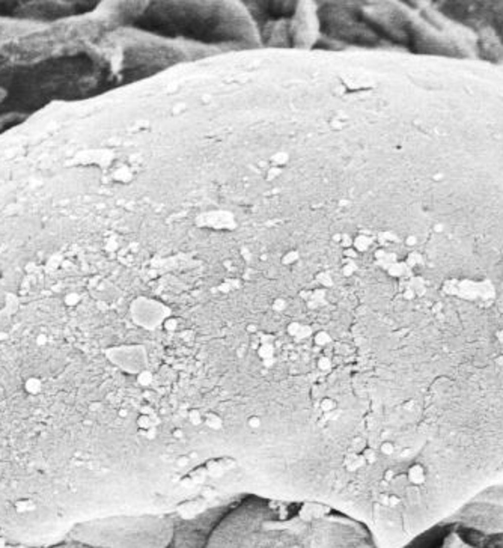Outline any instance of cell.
<instances>
[{
  "instance_id": "cell-1",
  "label": "cell",
  "mask_w": 503,
  "mask_h": 548,
  "mask_svg": "<svg viewBox=\"0 0 503 548\" xmlns=\"http://www.w3.org/2000/svg\"><path fill=\"white\" fill-rule=\"evenodd\" d=\"M205 548H381L369 529L318 502L246 496L220 520Z\"/></svg>"
},
{
  "instance_id": "cell-2",
  "label": "cell",
  "mask_w": 503,
  "mask_h": 548,
  "mask_svg": "<svg viewBox=\"0 0 503 548\" xmlns=\"http://www.w3.org/2000/svg\"><path fill=\"white\" fill-rule=\"evenodd\" d=\"M110 548H171L174 520L166 514H140L98 523L89 533Z\"/></svg>"
},
{
  "instance_id": "cell-3",
  "label": "cell",
  "mask_w": 503,
  "mask_h": 548,
  "mask_svg": "<svg viewBox=\"0 0 503 548\" xmlns=\"http://www.w3.org/2000/svg\"><path fill=\"white\" fill-rule=\"evenodd\" d=\"M14 511L18 515H27L36 511V502L29 499V497H23L14 502Z\"/></svg>"
},
{
  "instance_id": "cell-4",
  "label": "cell",
  "mask_w": 503,
  "mask_h": 548,
  "mask_svg": "<svg viewBox=\"0 0 503 548\" xmlns=\"http://www.w3.org/2000/svg\"><path fill=\"white\" fill-rule=\"evenodd\" d=\"M23 389H24V392H26V393H29V395L35 396V395H39V393L42 392L44 384H42L41 378H38V377H29V378L24 381Z\"/></svg>"
},
{
  "instance_id": "cell-5",
  "label": "cell",
  "mask_w": 503,
  "mask_h": 548,
  "mask_svg": "<svg viewBox=\"0 0 503 548\" xmlns=\"http://www.w3.org/2000/svg\"><path fill=\"white\" fill-rule=\"evenodd\" d=\"M441 548H476V547L469 545L466 541H463V539L460 538V535H457V533H451V535L446 538V541L443 542V547Z\"/></svg>"
},
{
  "instance_id": "cell-6",
  "label": "cell",
  "mask_w": 503,
  "mask_h": 548,
  "mask_svg": "<svg viewBox=\"0 0 503 548\" xmlns=\"http://www.w3.org/2000/svg\"><path fill=\"white\" fill-rule=\"evenodd\" d=\"M0 548H8V539L5 536H0Z\"/></svg>"
}]
</instances>
